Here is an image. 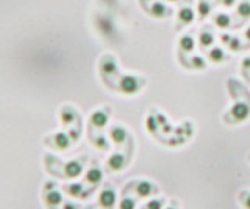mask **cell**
<instances>
[{"mask_svg": "<svg viewBox=\"0 0 250 209\" xmlns=\"http://www.w3.org/2000/svg\"><path fill=\"white\" fill-rule=\"evenodd\" d=\"M146 86V78L141 75H121L119 84H117V91L127 95H135L138 92H141Z\"/></svg>", "mask_w": 250, "mask_h": 209, "instance_id": "1", "label": "cell"}, {"mask_svg": "<svg viewBox=\"0 0 250 209\" xmlns=\"http://www.w3.org/2000/svg\"><path fill=\"white\" fill-rule=\"evenodd\" d=\"M135 193L138 198H152L160 192V188L148 180H139L135 183Z\"/></svg>", "mask_w": 250, "mask_h": 209, "instance_id": "2", "label": "cell"}, {"mask_svg": "<svg viewBox=\"0 0 250 209\" xmlns=\"http://www.w3.org/2000/svg\"><path fill=\"white\" fill-rule=\"evenodd\" d=\"M146 11L155 19H164V18H169L174 14V10H172L169 5L161 2V0H153V2H150L146 8Z\"/></svg>", "mask_w": 250, "mask_h": 209, "instance_id": "3", "label": "cell"}, {"mask_svg": "<svg viewBox=\"0 0 250 209\" xmlns=\"http://www.w3.org/2000/svg\"><path fill=\"white\" fill-rule=\"evenodd\" d=\"M230 115V117H233L230 120V123H239V122H244L249 119V115H250V103H244V102H241V103H234L231 110L227 113Z\"/></svg>", "mask_w": 250, "mask_h": 209, "instance_id": "4", "label": "cell"}, {"mask_svg": "<svg viewBox=\"0 0 250 209\" xmlns=\"http://www.w3.org/2000/svg\"><path fill=\"white\" fill-rule=\"evenodd\" d=\"M195 10L191 5H182L177 11V24H180L182 27L191 25L195 20Z\"/></svg>", "mask_w": 250, "mask_h": 209, "instance_id": "5", "label": "cell"}, {"mask_svg": "<svg viewBox=\"0 0 250 209\" xmlns=\"http://www.w3.org/2000/svg\"><path fill=\"white\" fill-rule=\"evenodd\" d=\"M99 205L104 209H113L116 205V192L111 186H106L105 189H102L99 195Z\"/></svg>", "mask_w": 250, "mask_h": 209, "instance_id": "6", "label": "cell"}, {"mask_svg": "<svg viewBox=\"0 0 250 209\" xmlns=\"http://www.w3.org/2000/svg\"><path fill=\"white\" fill-rule=\"evenodd\" d=\"M195 44H197V39H195L194 35L189 33V32L183 33L182 36L178 38V49L182 53H186V55H188V53L194 52Z\"/></svg>", "mask_w": 250, "mask_h": 209, "instance_id": "7", "label": "cell"}, {"mask_svg": "<svg viewBox=\"0 0 250 209\" xmlns=\"http://www.w3.org/2000/svg\"><path fill=\"white\" fill-rule=\"evenodd\" d=\"M106 164H108V169L111 170V172H121V170H124L128 166V161H127V158H125V154L116 152L109 156Z\"/></svg>", "mask_w": 250, "mask_h": 209, "instance_id": "8", "label": "cell"}, {"mask_svg": "<svg viewBox=\"0 0 250 209\" xmlns=\"http://www.w3.org/2000/svg\"><path fill=\"white\" fill-rule=\"evenodd\" d=\"M109 120V108H100V110L94 111L91 115V123L96 128H104Z\"/></svg>", "mask_w": 250, "mask_h": 209, "instance_id": "9", "label": "cell"}, {"mask_svg": "<svg viewBox=\"0 0 250 209\" xmlns=\"http://www.w3.org/2000/svg\"><path fill=\"white\" fill-rule=\"evenodd\" d=\"M207 58H208V61L211 64H222V63H225L227 59H229V55H227V52L222 47H214V45H213L211 49H208Z\"/></svg>", "mask_w": 250, "mask_h": 209, "instance_id": "10", "label": "cell"}, {"mask_svg": "<svg viewBox=\"0 0 250 209\" xmlns=\"http://www.w3.org/2000/svg\"><path fill=\"white\" fill-rule=\"evenodd\" d=\"M109 137L116 145H122L128 139V131L122 125H113L109 128Z\"/></svg>", "mask_w": 250, "mask_h": 209, "instance_id": "11", "label": "cell"}, {"mask_svg": "<svg viewBox=\"0 0 250 209\" xmlns=\"http://www.w3.org/2000/svg\"><path fill=\"white\" fill-rule=\"evenodd\" d=\"M197 41H199V45H200L202 49H211L214 45L216 36H214V33L211 32L209 28H203V30H200Z\"/></svg>", "mask_w": 250, "mask_h": 209, "instance_id": "12", "label": "cell"}, {"mask_svg": "<svg viewBox=\"0 0 250 209\" xmlns=\"http://www.w3.org/2000/svg\"><path fill=\"white\" fill-rule=\"evenodd\" d=\"M213 22H214V25L217 28L227 30V28L231 27V16L229 13H225V11H217V13H214V16H213Z\"/></svg>", "mask_w": 250, "mask_h": 209, "instance_id": "13", "label": "cell"}, {"mask_svg": "<svg viewBox=\"0 0 250 209\" xmlns=\"http://www.w3.org/2000/svg\"><path fill=\"white\" fill-rule=\"evenodd\" d=\"M83 172V164L80 161H70L64 166V175L66 178H77Z\"/></svg>", "mask_w": 250, "mask_h": 209, "instance_id": "14", "label": "cell"}, {"mask_svg": "<svg viewBox=\"0 0 250 209\" xmlns=\"http://www.w3.org/2000/svg\"><path fill=\"white\" fill-rule=\"evenodd\" d=\"M221 41H222V44L227 45V47H229L231 52H238V50L242 49L241 39H239V38H236V36H231V35L224 33V35H221Z\"/></svg>", "mask_w": 250, "mask_h": 209, "instance_id": "15", "label": "cell"}, {"mask_svg": "<svg viewBox=\"0 0 250 209\" xmlns=\"http://www.w3.org/2000/svg\"><path fill=\"white\" fill-rule=\"evenodd\" d=\"M102 180H104V173H102V170L99 167H91L88 170V173H86V183L91 184V186L100 184Z\"/></svg>", "mask_w": 250, "mask_h": 209, "instance_id": "16", "label": "cell"}, {"mask_svg": "<svg viewBox=\"0 0 250 209\" xmlns=\"http://www.w3.org/2000/svg\"><path fill=\"white\" fill-rule=\"evenodd\" d=\"M70 142H72V139L64 133L55 134V145H57V149H60V150H67L70 147Z\"/></svg>", "mask_w": 250, "mask_h": 209, "instance_id": "17", "label": "cell"}, {"mask_svg": "<svg viewBox=\"0 0 250 209\" xmlns=\"http://www.w3.org/2000/svg\"><path fill=\"white\" fill-rule=\"evenodd\" d=\"M66 192L69 193L70 197H75V198H84L86 197V192H84V189H83V186L82 184H69V186H66Z\"/></svg>", "mask_w": 250, "mask_h": 209, "instance_id": "18", "label": "cell"}, {"mask_svg": "<svg viewBox=\"0 0 250 209\" xmlns=\"http://www.w3.org/2000/svg\"><path fill=\"white\" fill-rule=\"evenodd\" d=\"M236 13L242 19H250V0H241L236 6Z\"/></svg>", "mask_w": 250, "mask_h": 209, "instance_id": "19", "label": "cell"}, {"mask_svg": "<svg viewBox=\"0 0 250 209\" xmlns=\"http://www.w3.org/2000/svg\"><path fill=\"white\" fill-rule=\"evenodd\" d=\"M211 11H213V5H211L208 0H200L199 2V6H197V13H199V16L202 19H205L208 18Z\"/></svg>", "mask_w": 250, "mask_h": 209, "instance_id": "20", "label": "cell"}, {"mask_svg": "<svg viewBox=\"0 0 250 209\" xmlns=\"http://www.w3.org/2000/svg\"><path fill=\"white\" fill-rule=\"evenodd\" d=\"M45 201H47V205H50V206H58V205H61L62 203L61 192H58V190H50L45 195Z\"/></svg>", "mask_w": 250, "mask_h": 209, "instance_id": "21", "label": "cell"}, {"mask_svg": "<svg viewBox=\"0 0 250 209\" xmlns=\"http://www.w3.org/2000/svg\"><path fill=\"white\" fill-rule=\"evenodd\" d=\"M77 117V113L72 110V108H64V110L61 111V122L64 123V125H70Z\"/></svg>", "mask_w": 250, "mask_h": 209, "instance_id": "22", "label": "cell"}, {"mask_svg": "<svg viewBox=\"0 0 250 209\" xmlns=\"http://www.w3.org/2000/svg\"><path fill=\"white\" fill-rule=\"evenodd\" d=\"M189 67L195 69V71H202V69L207 67V61L200 55H192L191 59H189Z\"/></svg>", "mask_w": 250, "mask_h": 209, "instance_id": "23", "label": "cell"}, {"mask_svg": "<svg viewBox=\"0 0 250 209\" xmlns=\"http://www.w3.org/2000/svg\"><path fill=\"white\" fill-rule=\"evenodd\" d=\"M100 69H102V72H104L105 75H114L117 72V64H116V61L113 58H109L108 63H106V61H105V63L102 61Z\"/></svg>", "mask_w": 250, "mask_h": 209, "instance_id": "24", "label": "cell"}, {"mask_svg": "<svg viewBox=\"0 0 250 209\" xmlns=\"http://www.w3.org/2000/svg\"><path fill=\"white\" fill-rule=\"evenodd\" d=\"M119 209H136V198H131L125 195L119 201Z\"/></svg>", "mask_w": 250, "mask_h": 209, "instance_id": "25", "label": "cell"}, {"mask_svg": "<svg viewBox=\"0 0 250 209\" xmlns=\"http://www.w3.org/2000/svg\"><path fill=\"white\" fill-rule=\"evenodd\" d=\"M92 144L97 147L99 150H109V142L106 141V139L104 136H97L96 139H92Z\"/></svg>", "mask_w": 250, "mask_h": 209, "instance_id": "26", "label": "cell"}, {"mask_svg": "<svg viewBox=\"0 0 250 209\" xmlns=\"http://www.w3.org/2000/svg\"><path fill=\"white\" fill-rule=\"evenodd\" d=\"M164 201L163 198H152L150 201H147V205L144 209H163L164 208Z\"/></svg>", "mask_w": 250, "mask_h": 209, "instance_id": "27", "label": "cell"}, {"mask_svg": "<svg viewBox=\"0 0 250 209\" xmlns=\"http://www.w3.org/2000/svg\"><path fill=\"white\" fill-rule=\"evenodd\" d=\"M239 203L244 206V209H250V192L242 190L239 193Z\"/></svg>", "mask_w": 250, "mask_h": 209, "instance_id": "28", "label": "cell"}, {"mask_svg": "<svg viewBox=\"0 0 250 209\" xmlns=\"http://www.w3.org/2000/svg\"><path fill=\"white\" fill-rule=\"evenodd\" d=\"M216 2L221 3L224 8H233V6L236 5L238 0H216Z\"/></svg>", "mask_w": 250, "mask_h": 209, "instance_id": "29", "label": "cell"}, {"mask_svg": "<svg viewBox=\"0 0 250 209\" xmlns=\"http://www.w3.org/2000/svg\"><path fill=\"white\" fill-rule=\"evenodd\" d=\"M62 209H80V206L74 203V201H64L62 203Z\"/></svg>", "mask_w": 250, "mask_h": 209, "instance_id": "30", "label": "cell"}, {"mask_svg": "<svg viewBox=\"0 0 250 209\" xmlns=\"http://www.w3.org/2000/svg\"><path fill=\"white\" fill-rule=\"evenodd\" d=\"M244 38H246V39H247V41L250 42V25H249V27L246 28V32H244Z\"/></svg>", "mask_w": 250, "mask_h": 209, "instance_id": "31", "label": "cell"}, {"mask_svg": "<svg viewBox=\"0 0 250 209\" xmlns=\"http://www.w3.org/2000/svg\"><path fill=\"white\" fill-rule=\"evenodd\" d=\"M166 209H177V206H175V200H172V205H170V206H167Z\"/></svg>", "mask_w": 250, "mask_h": 209, "instance_id": "32", "label": "cell"}, {"mask_svg": "<svg viewBox=\"0 0 250 209\" xmlns=\"http://www.w3.org/2000/svg\"><path fill=\"white\" fill-rule=\"evenodd\" d=\"M139 2H143V3H150V2H153V0H139Z\"/></svg>", "mask_w": 250, "mask_h": 209, "instance_id": "33", "label": "cell"}, {"mask_svg": "<svg viewBox=\"0 0 250 209\" xmlns=\"http://www.w3.org/2000/svg\"><path fill=\"white\" fill-rule=\"evenodd\" d=\"M166 2H169V3H177L178 0H166Z\"/></svg>", "mask_w": 250, "mask_h": 209, "instance_id": "34", "label": "cell"}, {"mask_svg": "<svg viewBox=\"0 0 250 209\" xmlns=\"http://www.w3.org/2000/svg\"><path fill=\"white\" fill-rule=\"evenodd\" d=\"M249 161H250V154H249Z\"/></svg>", "mask_w": 250, "mask_h": 209, "instance_id": "35", "label": "cell"}]
</instances>
